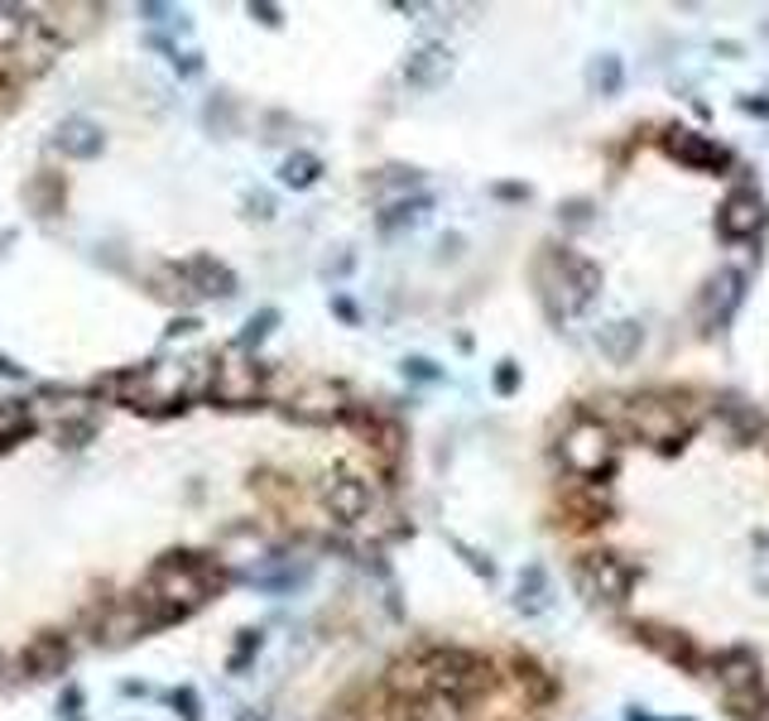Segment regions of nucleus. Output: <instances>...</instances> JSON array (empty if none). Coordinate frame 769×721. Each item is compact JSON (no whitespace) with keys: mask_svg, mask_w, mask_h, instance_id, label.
I'll return each instance as SVG.
<instances>
[{"mask_svg":"<svg viewBox=\"0 0 769 721\" xmlns=\"http://www.w3.org/2000/svg\"><path fill=\"white\" fill-rule=\"evenodd\" d=\"M539 280H544L548 308L558 312V318H568V312H582L596 298L601 270L592 260L572 256V250H553V256L544 260V270H539Z\"/></svg>","mask_w":769,"mask_h":721,"instance_id":"f257e3e1","label":"nucleus"},{"mask_svg":"<svg viewBox=\"0 0 769 721\" xmlns=\"http://www.w3.org/2000/svg\"><path fill=\"white\" fill-rule=\"evenodd\" d=\"M572 577H577V592L587 601H596V606H620L635 587V568L620 553H587Z\"/></svg>","mask_w":769,"mask_h":721,"instance_id":"f03ea898","label":"nucleus"},{"mask_svg":"<svg viewBox=\"0 0 769 721\" xmlns=\"http://www.w3.org/2000/svg\"><path fill=\"white\" fill-rule=\"evenodd\" d=\"M558 452L577 476H606L611 462H616V438H611V428L596 424V418H577V424L563 433Z\"/></svg>","mask_w":769,"mask_h":721,"instance_id":"7ed1b4c3","label":"nucleus"},{"mask_svg":"<svg viewBox=\"0 0 769 721\" xmlns=\"http://www.w3.org/2000/svg\"><path fill=\"white\" fill-rule=\"evenodd\" d=\"M424 683H428V693L457 702V697L472 693L481 683V659L466 654V649H433L424 659Z\"/></svg>","mask_w":769,"mask_h":721,"instance_id":"20e7f679","label":"nucleus"},{"mask_svg":"<svg viewBox=\"0 0 769 721\" xmlns=\"http://www.w3.org/2000/svg\"><path fill=\"white\" fill-rule=\"evenodd\" d=\"M264 390V370L246 356H226L222 366H212V394L222 404H250Z\"/></svg>","mask_w":769,"mask_h":721,"instance_id":"39448f33","label":"nucleus"},{"mask_svg":"<svg viewBox=\"0 0 769 721\" xmlns=\"http://www.w3.org/2000/svg\"><path fill=\"white\" fill-rule=\"evenodd\" d=\"M630 428L640 433V438H649V442H664V448H673V442L688 433V424L678 418V409H673L669 400H635L630 404Z\"/></svg>","mask_w":769,"mask_h":721,"instance_id":"423d86ee","label":"nucleus"},{"mask_svg":"<svg viewBox=\"0 0 769 721\" xmlns=\"http://www.w3.org/2000/svg\"><path fill=\"white\" fill-rule=\"evenodd\" d=\"M717 226H721V236H726V240H750V236L765 226V202H760V192L736 188V192H731V198L717 208Z\"/></svg>","mask_w":769,"mask_h":721,"instance_id":"0eeeda50","label":"nucleus"},{"mask_svg":"<svg viewBox=\"0 0 769 721\" xmlns=\"http://www.w3.org/2000/svg\"><path fill=\"white\" fill-rule=\"evenodd\" d=\"M322 505H328L332 520L356 524V520H366V510H370V486L360 476L342 472V476H332L328 486H322Z\"/></svg>","mask_w":769,"mask_h":721,"instance_id":"6e6552de","label":"nucleus"},{"mask_svg":"<svg viewBox=\"0 0 769 721\" xmlns=\"http://www.w3.org/2000/svg\"><path fill=\"white\" fill-rule=\"evenodd\" d=\"M717 683L726 697H750L760 688V659L750 654V649H726V654H717Z\"/></svg>","mask_w":769,"mask_h":721,"instance_id":"1a4fd4ad","label":"nucleus"},{"mask_svg":"<svg viewBox=\"0 0 769 721\" xmlns=\"http://www.w3.org/2000/svg\"><path fill=\"white\" fill-rule=\"evenodd\" d=\"M448 72H452V54H448V44H424V48H414L409 54V63H404V82L409 87H442L448 82Z\"/></svg>","mask_w":769,"mask_h":721,"instance_id":"9d476101","label":"nucleus"},{"mask_svg":"<svg viewBox=\"0 0 769 721\" xmlns=\"http://www.w3.org/2000/svg\"><path fill=\"white\" fill-rule=\"evenodd\" d=\"M596 346H601V356H606V361L630 366V361L640 356V346H644V328L635 318H616V322H606V328L596 332Z\"/></svg>","mask_w":769,"mask_h":721,"instance_id":"9b49d317","label":"nucleus"},{"mask_svg":"<svg viewBox=\"0 0 769 721\" xmlns=\"http://www.w3.org/2000/svg\"><path fill=\"white\" fill-rule=\"evenodd\" d=\"M144 630H154L150 616H144V606L135 596H120L116 606H111V616L102 620V640L106 645H126V640H140Z\"/></svg>","mask_w":769,"mask_h":721,"instance_id":"f8f14e48","label":"nucleus"},{"mask_svg":"<svg viewBox=\"0 0 769 721\" xmlns=\"http://www.w3.org/2000/svg\"><path fill=\"white\" fill-rule=\"evenodd\" d=\"M54 150L68 154V159H92V154L102 150V130H96L87 116H68L63 126L54 130Z\"/></svg>","mask_w":769,"mask_h":721,"instance_id":"ddd939ff","label":"nucleus"},{"mask_svg":"<svg viewBox=\"0 0 769 721\" xmlns=\"http://www.w3.org/2000/svg\"><path fill=\"white\" fill-rule=\"evenodd\" d=\"M669 154L693 168H721L726 164V150L721 144H712L707 135H697V130H673L669 135Z\"/></svg>","mask_w":769,"mask_h":721,"instance_id":"4468645a","label":"nucleus"},{"mask_svg":"<svg viewBox=\"0 0 769 721\" xmlns=\"http://www.w3.org/2000/svg\"><path fill=\"white\" fill-rule=\"evenodd\" d=\"M184 270H188V280L198 294H208V298H232L236 294V274L226 270L222 260H212V256H192L184 260Z\"/></svg>","mask_w":769,"mask_h":721,"instance_id":"2eb2a0df","label":"nucleus"},{"mask_svg":"<svg viewBox=\"0 0 769 721\" xmlns=\"http://www.w3.org/2000/svg\"><path fill=\"white\" fill-rule=\"evenodd\" d=\"M390 721H457V702L438 693H409L390 707Z\"/></svg>","mask_w":769,"mask_h":721,"instance_id":"dca6fc26","label":"nucleus"},{"mask_svg":"<svg viewBox=\"0 0 769 721\" xmlns=\"http://www.w3.org/2000/svg\"><path fill=\"white\" fill-rule=\"evenodd\" d=\"M288 414L304 418V424H332V418L342 414V390H336V385H312V390H304L288 404Z\"/></svg>","mask_w":769,"mask_h":721,"instance_id":"f3484780","label":"nucleus"},{"mask_svg":"<svg viewBox=\"0 0 769 721\" xmlns=\"http://www.w3.org/2000/svg\"><path fill=\"white\" fill-rule=\"evenodd\" d=\"M68 669V640L63 635H39L29 649H24V673L29 678H54V673Z\"/></svg>","mask_w":769,"mask_h":721,"instance_id":"a211bd4d","label":"nucleus"},{"mask_svg":"<svg viewBox=\"0 0 769 721\" xmlns=\"http://www.w3.org/2000/svg\"><path fill=\"white\" fill-rule=\"evenodd\" d=\"M745 280H741V274L736 270H721L717 274V280L712 284H707V318H712V322H726L731 318V312H736V304H741V294H745V288H741Z\"/></svg>","mask_w":769,"mask_h":721,"instance_id":"6ab92c4d","label":"nucleus"},{"mask_svg":"<svg viewBox=\"0 0 769 721\" xmlns=\"http://www.w3.org/2000/svg\"><path fill=\"white\" fill-rule=\"evenodd\" d=\"M154 284H159V294L168 298V304H178V308H188V304H198V298H202L198 288H192L184 264H159V270H154Z\"/></svg>","mask_w":769,"mask_h":721,"instance_id":"aec40b11","label":"nucleus"},{"mask_svg":"<svg viewBox=\"0 0 769 721\" xmlns=\"http://www.w3.org/2000/svg\"><path fill=\"white\" fill-rule=\"evenodd\" d=\"M514 606L529 611V616L548 606V572L539 568V563H529V568L520 572V596H514Z\"/></svg>","mask_w":769,"mask_h":721,"instance_id":"412c9836","label":"nucleus"},{"mask_svg":"<svg viewBox=\"0 0 769 721\" xmlns=\"http://www.w3.org/2000/svg\"><path fill=\"white\" fill-rule=\"evenodd\" d=\"M620 58L616 54H601V58H592V68H587V87L592 92H601V96H611V92H620Z\"/></svg>","mask_w":769,"mask_h":721,"instance_id":"4be33fe9","label":"nucleus"},{"mask_svg":"<svg viewBox=\"0 0 769 721\" xmlns=\"http://www.w3.org/2000/svg\"><path fill=\"white\" fill-rule=\"evenodd\" d=\"M318 174H322L318 154H288L284 168H280V178H284L288 188H308V184H318Z\"/></svg>","mask_w":769,"mask_h":721,"instance_id":"5701e85b","label":"nucleus"},{"mask_svg":"<svg viewBox=\"0 0 769 721\" xmlns=\"http://www.w3.org/2000/svg\"><path fill=\"white\" fill-rule=\"evenodd\" d=\"M24 34H29V20H24V10L0 5V54H5V48H15Z\"/></svg>","mask_w":769,"mask_h":721,"instance_id":"b1692460","label":"nucleus"},{"mask_svg":"<svg viewBox=\"0 0 769 721\" xmlns=\"http://www.w3.org/2000/svg\"><path fill=\"white\" fill-rule=\"evenodd\" d=\"M424 212H428V202H424V198H414V202H394V208L380 216V226H384V232H400V226H414Z\"/></svg>","mask_w":769,"mask_h":721,"instance_id":"393cba45","label":"nucleus"},{"mask_svg":"<svg viewBox=\"0 0 769 721\" xmlns=\"http://www.w3.org/2000/svg\"><path fill=\"white\" fill-rule=\"evenodd\" d=\"M274 328V312H256L250 318V328H246V336H240V346H256V342H264V332Z\"/></svg>","mask_w":769,"mask_h":721,"instance_id":"a878e982","label":"nucleus"},{"mask_svg":"<svg viewBox=\"0 0 769 721\" xmlns=\"http://www.w3.org/2000/svg\"><path fill=\"white\" fill-rule=\"evenodd\" d=\"M260 649V630H246V640H236V654H232V669H246L250 654Z\"/></svg>","mask_w":769,"mask_h":721,"instance_id":"bb28decb","label":"nucleus"},{"mask_svg":"<svg viewBox=\"0 0 769 721\" xmlns=\"http://www.w3.org/2000/svg\"><path fill=\"white\" fill-rule=\"evenodd\" d=\"M755 553H760V558H755V582L769 592V534L755 539Z\"/></svg>","mask_w":769,"mask_h":721,"instance_id":"cd10ccee","label":"nucleus"},{"mask_svg":"<svg viewBox=\"0 0 769 721\" xmlns=\"http://www.w3.org/2000/svg\"><path fill=\"white\" fill-rule=\"evenodd\" d=\"M174 707L184 712V721H198V697H192L188 688H178V693H174Z\"/></svg>","mask_w":769,"mask_h":721,"instance_id":"c85d7f7f","label":"nucleus"},{"mask_svg":"<svg viewBox=\"0 0 769 721\" xmlns=\"http://www.w3.org/2000/svg\"><path fill=\"white\" fill-rule=\"evenodd\" d=\"M514 385H520V370H514L510 361H505V366H500V376H496V390H500V394H510Z\"/></svg>","mask_w":769,"mask_h":721,"instance_id":"c756f323","label":"nucleus"},{"mask_svg":"<svg viewBox=\"0 0 769 721\" xmlns=\"http://www.w3.org/2000/svg\"><path fill=\"white\" fill-rule=\"evenodd\" d=\"M404 370H409V376H414V380H433V376H438V370H433V366H428V361H418V356H414V361H409V366H404Z\"/></svg>","mask_w":769,"mask_h":721,"instance_id":"7c9ffc66","label":"nucleus"},{"mask_svg":"<svg viewBox=\"0 0 769 721\" xmlns=\"http://www.w3.org/2000/svg\"><path fill=\"white\" fill-rule=\"evenodd\" d=\"M78 707H82V697L78 693H63V717L68 721H78Z\"/></svg>","mask_w":769,"mask_h":721,"instance_id":"2f4dec72","label":"nucleus"},{"mask_svg":"<svg viewBox=\"0 0 769 721\" xmlns=\"http://www.w3.org/2000/svg\"><path fill=\"white\" fill-rule=\"evenodd\" d=\"M0 376H20V366L10 356H0Z\"/></svg>","mask_w":769,"mask_h":721,"instance_id":"473e14b6","label":"nucleus"},{"mask_svg":"<svg viewBox=\"0 0 769 721\" xmlns=\"http://www.w3.org/2000/svg\"><path fill=\"white\" fill-rule=\"evenodd\" d=\"M236 721H270V717H264V712H256V707H250V712H240Z\"/></svg>","mask_w":769,"mask_h":721,"instance_id":"72a5a7b5","label":"nucleus"}]
</instances>
